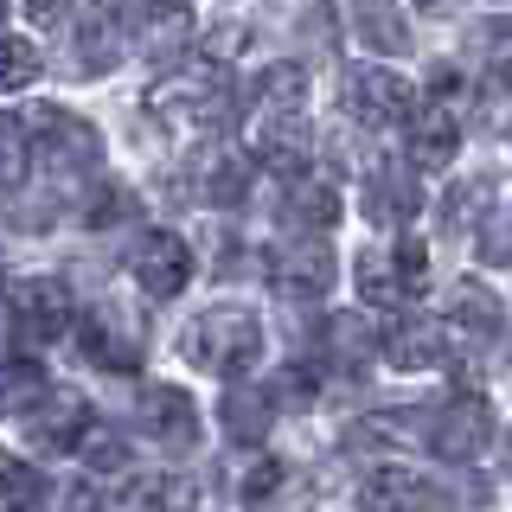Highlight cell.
Segmentation results:
<instances>
[{
    "instance_id": "obj_29",
    "label": "cell",
    "mask_w": 512,
    "mask_h": 512,
    "mask_svg": "<svg viewBox=\"0 0 512 512\" xmlns=\"http://www.w3.org/2000/svg\"><path fill=\"white\" fill-rule=\"evenodd\" d=\"M26 84H39V45L0 39V96H7V90H26Z\"/></svg>"
},
{
    "instance_id": "obj_25",
    "label": "cell",
    "mask_w": 512,
    "mask_h": 512,
    "mask_svg": "<svg viewBox=\"0 0 512 512\" xmlns=\"http://www.w3.org/2000/svg\"><path fill=\"white\" fill-rule=\"evenodd\" d=\"M45 397V372L32 359H0V416H26Z\"/></svg>"
},
{
    "instance_id": "obj_26",
    "label": "cell",
    "mask_w": 512,
    "mask_h": 512,
    "mask_svg": "<svg viewBox=\"0 0 512 512\" xmlns=\"http://www.w3.org/2000/svg\"><path fill=\"white\" fill-rule=\"evenodd\" d=\"M288 212H301L308 224H327L333 212H340V199H333L327 180H314V173L301 167V173H288Z\"/></svg>"
},
{
    "instance_id": "obj_6",
    "label": "cell",
    "mask_w": 512,
    "mask_h": 512,
    "mask_svg": "<svg viewBox=\"0 0 512 512\" xmlns=\"http://www.w3.org/2000/svg\"><path fill=\"white\" fill-rule=\"evenodd\" d=\"M327 288H333V250H327V237H320V224L314 231H295L276 250V295L295 301V308H308Z\"/></svg>"
},
{
    "instance_id": "obj_16",
    "label": "cell",
    "mask_w": 512,
    "mask_h": 512,
    "mask_svg": "<svg viewBox=\"0 0 512 512\" xmlns=\"http://www.w3.org/2000/svg\"><path fill=\"white\" fill-rule=\"evenodd\" d=\"M244 192H250V148H212L192 167V199L218 205V212L244 205Z\"/></svg>"
},
{
    "instance_id": "obj_1",
    "label": "cell",
    "mask_w": 512,
    "mask_h": 512,
    "mask_svg": "<svg viewBox=\"0 0 512 512\" xmlns=\"http://www.w3.org/2000/svg\"><path fill=\"white\" fill-rule=\"evenodd\" d=\"M26 141H32L26 167L39 173V186H45V199H39L45 212H52L58 199L90 192L96 167H103V135H96L84 116H71V109H58V103H39L32 122H26Z\"/></svg>"
},
{
    "instance_id": "obj_13",
    "label": "cell",
    "mask_w": 512,
    "mask_h": 512,
    "mask_svg": "<svg viewBox=\"0 0 512 512\" xmlns=\"http://www.w3.org/2000/svg\"><path fill=\"white\" fill-rule=\"evenodd\" d=\"M448 340H455V333H448L442 320H429V314H404V320H391V327H384L378 352L397 365V372H429V365H442V359H448Z\"/></svg>"
},
{
    "instance_id": "obj_18",
    "label": "cell",
    "mask_w": 512,
    "mask_h": 512,
    "mask_svg": "<svg viewBox=\"0 0 512 512\" xmlns=\"http://www.w3.org/2000/svg\"><path fill=\"white\" fill-rule=\"evenodd\" d=\"M320 352H327V365H340L346 378H365V372H372V359H378V333H372V320H359V314H333L327 327H320Z\"/></svg>"
},
{
    "instance_id": "obj_3",
    "label": "cell",
    "mask_w": 512,
    "mask_h": 512,
    "mask_svg": "<svg viewBox=\"0 0 512 512\" xmlns=\"http://www.w3.org/2000/svg\"><path fill=\"white\" fill-rule=\"evenodd\" d=\"M301 90H308L301 64H276V71H263V84H256L250 160H269L282 180L308 167V160H301V154H308V116H301Z\"/></svg>"
},
{
    "instance_id": "obj_35",
    "label": "cell",
    "mask_w": 512,
    "mask_h": 512,
    "mask_svg": "<svg viewBox=\"0 0 512 512\" xmlns=\"http://www.w3.org/2000/svg\"><path fill=\"white\" fill-rule=\"evenodd\" d=\"M506 474H512V429H506Z\"/></svg>"
},
{
    "instance_id": "obj_5",
    "label": "cell",
    "mask_w": 512,
    "mask_h": 512,
    "mask_svg": "<svg viewBox=\"0 0 512 512\" xmlns=\"http://www.w3.org/2000/svg\"><path fill=\"white\" fill-rule=\"evenodd\" d=\"M71 288L58 276H26L20 288L7 295V327L20 346H52L64 327H71Z\"/></svg>"
},
{
    "instance_id": "obj_34",
    "label": "cell",
    "mask_w": 512,
    "mask_h": 512,
    "mask_svg": "<svg viewBox=\"0 0 512 512\" xmlns=\"http://www.w3.org/2000/svg\"><path fill=\"white\" fill-rule=\"evenodd\" d=\"M160 500H167V487H160V480H141V487H128L116 506H160Z\"/></svg>"
},
{
    "instance_id": "obj_24",
    "label": "cell",
    "mask_w": 512,
    "mask_h": 512,
    "mask_svg": "<svg viewBox=\"0 0 512 512\" xmlns=\"http://www.w3.org/2000/svg\"><path fill=\"white\" fill-rule=\"evenodd\" d=\"M372 506H448V493L442 487H429L423 474H410V468H384L372 480V493H365Z\"/></svg>"
},
{
    "instance_id": "obj_22",
    "label": "cell",
    "mask_w": 512,
    "mask_h": 512,
    "mask_svg": "<svg viewBox=\"0 0 512 512\" xmlns=\"http://www.w3.org/2000/svg\"><path fill=\"white\" fill-rule=\"evenodd\" d=\"M269 391L263 384H231V391H224V436H231L237 448L244 442H263L269 436Z\"/></svg>"
},
{
    "instance_id": "obj_8",
    "label": "cell",
    "mask_w": 512,
    "mask_h": 512,
    "mask_svg": "<svg viewBox=\"0 0 512 512\" xmlns=\"http://www.w3.org/2000/svg\"><path fill=\"white\" fill-rule=\"evenodd\" d=\"M135 416H141V436L173 448V455L199 448V404H192V391H180V384H141Z\"/></svg>"
},
{
    "instance_id": "obj_12",
    "label": "cell",
    "mask_w": 512,
    "mask_h": 512,
    "mask_svg": "<svg viewBox=\"0 0 512 512\" xmlns=\"http://www.w3.org/2000/svg\"><path fill=\"white\" fill-rule=\"evenodd\" d=\"M71 71L77 77H103V71H116L122 52H128V26L116 20L109 7H90V13H77V26H71Z\"/></svg>"
},
{
    "instance_id": "obj_14",
    "label": "cell",
    "mask_w": 512,
    "mask_h": 512,
    "mask_svg": "<svg viewBox=\"0 0 512 512\" xmlns=\"http://www.w3.org/2000/svg\"><path fill=\"white\" fill-rule=\"evenodd\" d=\"M84 423H90V404H84L77 391H52V384H45V397L26 410V436L39 442L45 455H58V448H77Z\"/></svg>"
},
{
    "instance_id": "obj_28",
    "label": "cell",
    "mask_w": 512,
    "mask_h": 512,
    "mask_svg": "<svg viewBox=\"0 0 512 512\" xmlns=\"http://www.w3.org/2000/svg\"><path fill=\"white\" fill-rule=\"evenodd\" d=\"M45 500V480L26 468V461H13V455H0V512H13V506H39Z\"/></svg>"
},
{
    "instance_id": "obj_31",
    "label": "cell",
    "mask_w": 512,
    "mask_h": 512,
    "mask_svg": "<svg viewBox=\"0 0 512 512\" xmlns=\"http://www.w3.org/2000/svg\"><path fill=\"white\" fill-rule=\"evenodd\" d=\"M480 256H487V263H506L512 256V212H493V224L480 231Z\"/></svg>"
},
{
    "instance_id": "obj_33",
    "label": "cell",
    "mask_w": 512,
    "mask_h": 512,
    "mask_svg": "<svg viewBox=\"0 0 512 512\" xmlns=\"http://www.w3.org/2000/svg\"><path fill=\"white\" fill-rule=\"evenodd\" d=\"M64 13H71V0H26V20L32 26H58Z\"/></svg>"
},
{
    "instance_id": "obj_11",
    "label": "cell",
    "mask_w": 512,
    "mask_h": 512,
    "mask_svg": "<svg viewBox=\"0 0 512 512\" xmlns=\"http://www.w3.org/2000/svg\"><path fill=\"white\" fill-rule=\"evenodd\" d=\"M346 96H352V116H359L365 128H404L410 109H416V90L391 71V64H359Z\"/></svg>"
},
{
    "instance_id": "obj_10",
    "label": "cell",
    "mask_w": 512,
    "mask_h": 512,
    "mask_svg": "<svg viewBox=\"0 0 512 512\" xmlns=\"http://www.w3.org/2000/svg\"><path fill=\"white\" fill-rule=\"evenodd\" d=\"M423 263H429V256L416 250V244H397L391 256H384V250H365L359 256V295L372 301V308H404L416 288L429 282Z\"/></svg>"
},
{
    "instance_id": "obj_2",
    "label": "cell",
    "mask_w": 512,
    "mask_h": 512,
    "mask_svg": "<svg viewBox=\"0 0 512 512\" xmlns=\"http://www.w3.org/2000/svg\"><path fill=\"white\" fill-rule=\"evenodd\" d=\"M237 109V90L218 58H186L180 71H160L148 84V116L167 135H218Z\"/></svg>"
},
{
    "instance_id": "obj_7",
    "label": "cell",
    "mask_w": 512,
    "mask_h": 512,
    "mask_svg": "<svg viewBox=\"0 0 512 512\" xmlns=\"http://www.w3.org/2000/svg\"><path fill=\"white\" fill-rule=\"evenodd\" d=\"M429 448H436L442 461H455V468H468V461L480 455V448L493 442V410H487V397H448V404L429 416Z\"/></svg>"
},
{
    "instance_id": "obj_19",
    "label": "cell",
    "mask_w": 512,
    "mask_h": 512,
    "mask_svg": "<svg viewBox=\"0 0 512 512\" xmlns=\"http://www.w3.org/2000/svg\"><path fill=\"white\" fill-rule=\"evenodd\" d=\"M77 346H84V359L96 365V372H135V365H141V340H135V333H122L109 314H84Z\"/></svg>"
},
{
    "instance_id": "obj_30",
    "label": "cell",
    "mask_w": 512,
    "mask_h": 512,
    "mask_svg": "<svg viewBox=\"0 0 512 512\" xmlns=\"http://www.w3.org/2000/svg\"><path fill=\"white\" fill-rule=\"evenodd\" d=\"M26 180V122L0 116V186H20Z\"/></svg>"
},
{
    "instance_id": "obj_27",
    "label": "cell",
    "mask_w": 512,
    "mask_h": 512,
    "mask_svg": "<svg viewBox=\"0 0 512 512\" xmlns=\"http://www.w3.org/2000/svg\"><path fill=\"white\" fill-rule=\"evenodd\" d=\"M77 455H84L96 474H122V461H128V442L116 436V429H103V423L90 416V423H84V436H77Z\"/></svg>"
},
{
    "instance_id": "obj_17",
    "label": "cell",
    "mask_w": 512,
    "mask_h": 512,
    "mask_svg": "<svg viewBox=\"0 0 512 512\" xmlns=\"http://www.w3.org/2000/svg\"><path fill=\"white\" fill-rule=\"evenodd\" d=\"M461 148V122H455V109L436 103V109H410V122H404V154H410V167H448Z\"/></svg>"
},
{
    "instance_id": "obj_23",
    "label": "cell",
    "mask_w": 512,
    "mask_h": 512,
    "mask_svg": "<svg viewBox=\"0 0 512 512\" xmlns=\"http://www.w3.org/2000/svg\"><path fill=\"white\" fill-rule=\"evenodd\" d=\"M352 26L365 32V45L372 52H410V26H404V13L391 7V0H359V13H352Z\"/></svg>"
},
{
    "instance_id": "obj_15",
    "label": "cell",
    "mask_w": 512,
    "mask_h": 512,
    "mask_svg": "<svg viewBox=\"0 0 512 512\" xmlns=\"http://www.w3.org/2000/svg\"><path fill=\"white\" fill-rule=\"evenodd\" d=\"M128 39L154 58H180L192 39V13L186 0H135V20H128Z\"/></svg>"
},
{
    "instance_id": "obj_9",
    "label": "cell",
    "mask_w": 512,
    "mask_h": 512,
    "mask_svg": "<svg viewBox=\"0 0 512 512\" xmlns=\"http://www.w3.org/2000/svg\"><path fill=\"white\" fill-rule=\"evenodd\" d=\"M128 276H135V288H141V295H154V301L180 295V288L192 282V250H186V237H173V231H141L135 250H128Z\"/></svg>"
},
{
    "instance_id": "obj_20",
    "label": "cell",
    "mask_w": 512,
    "mask_h": 512,
    "mask_svg": "<svg viewBox=\"0 0 512 512\" xmlns=\"http://www.w3.org/2000/svg\"><path fill=\"white\" fill-rule=\"evenodd\" d=\"M500 295L480 282H461L448 295V333H468V340H500Z\"/></svg>"
},
{
    "instance_id": "obj_4",
    "label": "cell",
    "mask_w": 512,
    "mask_h": 512,
    "mask_svg": "<svg viewBox=\"0 0 512 512\" xmlns=\"http://www.w3.org/2000/svg\"><path fill=\"white\" fill-rule=\"evenodd\" d=\"M186 359L199 365V372H218V378H244L256 372V359H263V320L250 308H212L192 320L186 333Z\"/></svg>"
},
{
    "instance_id": "obj_32",
    "label": "cell",
    "mask_w": 512,
    "mask_h": 512,
    "mask_svg": "<svg viewBox=\"0 0 512 512\" xmlns=\"http://www.w3.org/2000/svg\"><path fill=\"white\" fill-rule=\"evenodd\" d=\"M276 487H282V461H256V468L237 480V493H244V500H269Z\"/></svg>"
},
{
    "instance_id": "obj_21",
    "label": "cell",
    "mask_w": 512,
    "mask_h": 512,
    "mask_svg": "<svg viewBox=\"0 0 512 512\" xmlns=\"http://www.w3.org/2000/svg\"><path fill=\"white\" fill-rule=\"evenodd\" d=\"M365 218H372V224L416 218V180L404 167H372V180H365Z\"/></svg>"
}]
</instances>
